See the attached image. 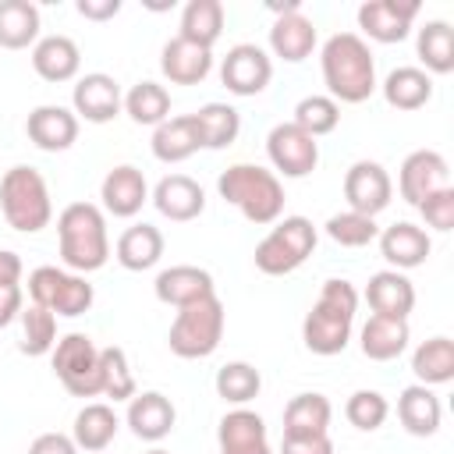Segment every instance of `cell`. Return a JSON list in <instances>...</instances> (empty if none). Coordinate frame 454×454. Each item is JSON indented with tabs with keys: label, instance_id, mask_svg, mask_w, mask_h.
<instances>
[{
	"label": "cell",
	"instance_id": "1",
	"mask_svg": "<svg viewBox=\"0 0 454 454\" xmlns=\"http://www.w3.org/2000/svg\"><path fill=\"white\" fill-rule=\"evenodd\" d=\"M323 82L333 103H365L376 92V60L362 35L337 32L323 43L319 53Z\"/></svg>",
	"mask_w": 454,
	"mask_h": 454
},
{
	"label": "cell",
	"instance_id": "2",
	"mask_svg": "<svg viewBox=\"0 0 454 454\" xmlns=\"http://www.w3.org/2000/svg\"><path fill=\"white\" fill-rule=\"evenodd\" d=\"M355 312H358V291L351 287V280H340V277L326 280L301 323L305 348L312 355H340L351 340Z\"/></svg>",
	"mask_w": 454,
	"mask_h": 454
},
{
	"label": "cell",
	"instance_id": "3",
	"mask_svg": "<svg viewBox=\"0 0 454 454\" xmlns=\"http://www.w3.org/2000/svg\"><path fill=\"white\" fill-rule=\"evenodd\" d=\"M57 238H60V259L74 273L103 270L110 259V238H106V216L96 202H71L57 216Z\"/></svg>",
	"mask_w": 454,
	"mask_h": 454
},
{
	"label": "cell",
	"instance_id": "4",
	"mask_svg": "<svg viewBox=\"0 0 454 454\" xmlns=\"http://www.w3.org/2000/svg\"><path fill=\"white\" fill-rule=\"evenodd\" d=\"M216 192L223 202L238 206L248 223H277L284 213V184L273 170L255 163H234L216 177Z\"/></svg>",
	"mask_w": 454,
	"mask_h": 454
},
{
	"label": "cell",
	"instance_id": "5",
	"mask_svg": "<svg viewBox=\"0 0 454 454\" xmlns=\"http://www.w3.org/2000/svg\"><path fill=\"white\" fill-rule=\"evenodd\" d=\"M0 209H4V220L21 234H39L43 227H50L53 202L43 174L25 163L11 167L0 177Z\"/></svg>",
	"mask_w": 454,
	"mask_h": 454
},
{
	"label": "cell",
	"instance_id": "6",
	"mask_svg": "<svg viewBox=\"0 0 454 454\" xmlns=\"http://www.w3.org/2000/svg\"><path fill=\"white\" fill-rule=\"evenodd\" d=\"M223 323H227L223 301L216 294H209L202 301L177 309L170 333H167V344L177 358H209L223 340Z\"/></svg>",
	"mask_w": 454,
	"mask_h": 454
},
{
	"label": "cell",
	"instance_id": "7",
	"mask_svg": "<svg viewBox=\"0 0 454 454\" xmlns=\"http://www.w3.org/2000/svg\"><path fill=\"white\" fill-rule=\"evenodd\" d=\"M316 227L309 216H284L273 223V231L255 245V270L266 277L294 273L316 248Z\"/></svg>",
	"mask_w": 454,
	"mask_h": 454
},
{
	"label": "cell",
	"instance_id": "8",
	"mask_svg": "<svg viewBox=\"0 0 454 454\" xmlns=\"http://www.w3.org/2000/svg\"><path fill=\"white\" fill-rule=\"evenodd\" d=\"M28 298L53 316H82L92 309L96 291L82 273H67L60 266H35L28 273Z\"/></svg>",
	"mask_w": 454,
	"mask_h": 454
},
{
	"label": "cell",
	"instance_id": "9",
	"mask_svg": "<svg viewBox=\"0 0 454 454\" xmlns=\"http://www.w3.org/2000/svg\"><path fill=\"white\" fill-rule=\"evenodd\" d=\"M53 376L64 383L67 394L74 397H96L103 394L99 380V348L92 344L89 333H67L53 344Z\"/></svg>",
	"mask_w": 454,
	"mask_h": 454
},
{
	"label": "cell",
	"instance_id": "10",
	"mask_svg": "<svg viewBox=\"0 0 454 454\" xmlns=\"http://www.w3.org/2000/svg\"><path fill=\"white\" fill-rule=\"evenodd\" d=\"M266 156L284 177H305L319 163V142L294 121H284L266 135Z\"/></svg>",
	"mask_w": 454,
	"mask_h": 454
},
{
	"label": "cell",
	"instance_id": "11",
	"mask_svg": "<svg viewBox=\"0 0 454 454\" xmlns=\"http://www.w3.org/2000/svg\"><path fill=\"white\" fill-rule=\"evenodd\" d=\"M273 78V60L255 43H238L220 60V82L234 96H259Z\"/></svg>",
	"mask_w": 454,
	"mask_h": 454
},
{
	"label": "cell",
	"instance_id": "12",
	"mask_svg": "<svg viewBox=\"0 0 454 454\" xmlns=\"http://www.w3.org/2000/svg\"><path fill=\"white\" fill-rule=\"evenodd\" d=\"M390 195H394V181H390L383 163L358 160V163L348 167V174H344L348 209H355L362 216H376V213H383L390 206Z\"/></svg>",
	"mask_w": 454,
	"mask_h": 454
},
{
	"label": "cell",
	"instance_id": "13",
	"mask_svg": "<svg viewBox=\"0 0 454 454\" xmlns=\"http://www.w3.org/2000/svg\"><path fill=\"white\" fill-rule=\"evenodd\" d=\"M277 14L273 28H270V50L273 57L287 60V64H301L312 50H316V25L301 14V4H273L270 7Z\"/></svg>",
	"mask_w": 454,
	"mask_h": 454
},
{
	"label": "cell",
	"instance_id": "14",
	"mask_svg": "<svg viewBox=\"0 0 454 454\" xmlns=\"http://www.w3.org/2000/svg\"><path fill=\"white\" fill-rule=\"evenodd\" d=\"M419 18V0H365L358 7V28L372 43H401Z\"/></svg>",
	"mask_w": 454,
	"mask_h": 454
},
{
	"label": "cell",
	"instance_id": "15",
	"mask_svg": "<svg viewBox=\"0 0 454 454\" xmlns=\"http://www.w3.org/2000/svg\"><path fill=\"white\" fill-rule=\"evenodd\" d=\"M71 106H74V117H82L89 124H106V121H114L121 114L124 96H121L117 78H110L103 71H92V74H82L74 82Z\"/></svg>",
	"mask_w": 454,
	"mask_h": 454
},
{
	"label": "cell",
	"instance_id": "16",
	"mask_svg": "<svg viewBox=\"0 0 454 454\" xmlns=\"http://www.w3.org/2000/svg\"><path fill=\"white\" fill-rule=\"evenodd\" d=\"M447 177H450V167L447 160L436 153V149H415L404 156L401 163V174H397V192L404 202L419 206L426 195L447 188Z\"/></svg>",
	"mask_w": 454,
	"mask_h": 454
},
{
	"label": "cell",
	"instance_id": "17",
	"mask_svg": "<svg viewBox=\"0 0 454 454\" xmlns=\"http://www.w3.org/2000/svg\"><path fill=\"white\" fill-rule=\"evenodd\" d=\"M25 131L32 138V145H39L43 153H64L78 138V117H74V110H67L60 103H43L28 114Z\"/></svg>",
	"mask_w": 454,
	"mask_h": 454
},
{
	"label": "cell",
	"instance_id": "18",
	"mask_svg": "<svg viewBox=\"0 0 454 454\" xmlns=\"http://www.w3.org/2000/svg\"><path fill=\"white\" fill-rule=\"evenodd\" d=\"M160 71L170 85H199L213 71V50L174 35L160 50Z\"/></svg>",
	"mask_w": 454,
	"mask_h": 454
},
{
	"label": "cell",
	"instance_id": "19",
	"mask_svg": "<svg viewBox=\"0 0 454 454\" xmlns=\"http://www.w3.org/2000/svg\"><path fill=\"white\" fill-rule=\"evenodd\" d=\"M153 206H156L167 220L188 223V220L202 216V209H206V192H202V184H199L195 177H188V174H167V177H160V184L153 188Z\"/></svg>",
	"mask_w": 454,
	"mask_h": 454
},
{
	"label": "cell",
	"instance_id": "20",
	"mask_svg": "<svg viewBox=\"0 0 454 454\" xmlns=\"http://www.w3.org/2000/svg\"><path fill=\"white\" fill-rule=\"evenodd\" d=\"M153 291H156V298H160L163 305L184 309V305H192V301H202V298L216 294V284H213V273H209V270L181 262V266L163 270V273L156 277Z\"/></svg>",
	"mask_w": 454,
	"mask_h": 454
},
{
	"label": "cell",
	"instance_id": "21",
	"mask_svg": "<svg viewBox=\"0 0 454 454\" xmlns=\"http://www.w3.org/2000/svg\"><path fill=\"white\" fill-rule=\"evenodd\" d=\"M216 443H220V454H273L270 440H266L262 415H255L248 408H234L220 419Z\"/></svg>",
	"mask_w": 454,
	"mask_h": 454
},
{
	"label": "cell",
	"instance_id": "22",
	"mask_svg": "<svg viewBox=\"0 0 454 454\" xmlns=\"http://www.w3.org/2000/svg\"><path fill=\"white\" fill-rule=\"evenodd\" d=\"M99 199H103V209L114 213V216H135L149 202V184H145V177H142L138 167L121 163V167H114L103 177Z\"/></svg>",
	"mask_w": 454,
	"mask_h": 454
},
{
	"label": "cell",
	"instance_id": "23",
	"mask_svg": "<svg viewBox=\"0 0 454 454\" xmlns=\"http://www.w3.org/2000/svg\"><path fill=\"white\" fill-rule=\"evenodd\" d=\"M174 422H177V411H174L170 397L160 390H145V394H135L128 401V426L138 440L160 443L163 436H170Z\"/></svg>",
	"mask_w": 454,
	"mask_h": 454
},
{
	"label": "cell",
	"instance_id": "24",
	"mask_svg": "<svg viewBox=\"0 0 454 454\" xmlns=\"http://www.w3.org/2000/svg\"><path fill=\"white\" fill-rule=\"evenodd\" d=\"M376 238H380V252H383V259L390 262V270H415V266H422V262L429 259V252H433L429 234H426L422 227L408 223V220L390 223V227H387L383 234H376Z\"/></svg>",
	"mask_w": 454,
	"mask_h": 454
},
{
	"label": "cell",
	"instance_id": "25",
	"mask_svg": "<svg viewBox=\"0 0 454 454\" xmlns=\"http://www.w3.org/2000/svg\"><path fill=\"white\" fill-rule=\"evenodd\" d=\"M365 301H369L372 316L408 319V312L415 309V287L401 270H380V273L369 277Z\"/></svg>",
	"mask_w": 454,
	"mask_h": 454
},
{
	"label": "cell",
	"instance_id": "26",
	"mask_svg": "<svg viewBox=\"0 0 454 454\" xmlns=\"http://www.w3.org/2000/svg\"><path fill=\"white\" fill-rule=\"evenodd\" d=\"M32 67L43 82H71L82 67V50L71 35H43L32 46Z\"/></svg>",
	"mask_w": 454,
	"mask_h": 454
},
{
	"label": "cell",
	"instance_id": "27",
	"mask_svg": "<svg viewBox=\"0 0 454 454\" xmlns=\"http://www.w3.org/2000/svg\"><path fill=\"white\" fill-rule=\"evenodd\" d=\"M199 149H202V142H199V128H195L192 114L167 117L163 124L153 128V156L160 163H184Z\"/></svg>",
	"mask_w": 454,
	"mask_h": 454
},
{
	"label": "cell",
	"instance_id": "28",
	"mask_svg": "<svg viewBox=\"0 0 454 454\" xmlns=\"http://www.w3.org/2000/svg\"><path fill=\"white\" fill-rule=\"evenodd\" d=\"M408 340H411L408 319H390V316H369L358 333L362 355L372 362H394L408 348Z\"/></svg>",
	"mask_w": 454,
	"mask_h": 454
},
{
	"label": "cell",
	"instance_id": "29",
	"mask_svg": "<svg viewBox=\"0 0 454 454\" xmlns=\"http://www.w3.org/2000/svg\"><path fill=\"white\" fill-rule=\"evenodd\" d=\"M397 419L401 426L411 433V436H433L440 429V419H443V408H440V397L422 387V383H411L401 390L397 397Z\"/></svg>",
	"mask_w": 454,
	"mask_h": 454
},
{
	"label": "cell",
	"instance_id": "30",
	"mask_svg": "<svg viewBox=\"0 0 454 454\" xmlns=\"http://www.w3.org/2000/svg\"><path fill=\"white\" fill-rule=\"evenodd\" d=\"M117 426H121V422H117V411H114L110 404H103V401H92V404H85V408L74 415L71 440H74L78 450L99 454V450H106V447L114 443Z\"/></svg>",
	"mask_w": 454,
	"mask_h": 454
},
{
	"label": "cell",
	"instance_id": "31",
	"mask_svg": "<svg viewBox=\"0 0 454 454\" xmlns=\"http://www.w3.org/2000/svg\"><path fill=\"white\" fill-rule=\"evenodd\" d=\"M114 252H117V262L124 270H131V273L153 270L160 262V255H163V234L153 223H135V227H128L117 238V248Z\"/></svg>",
	"mask_w": 454,
	"mask_h": 454
},
{
	"label": "cell",
	"instance_id": "32",
	"mask_svg": "<svg viewBox=\"0 0 454 454\" xmlns=\"http://www.w3.org/2000/svg\"><path fill=\"white\" fill-rule=\"evenodd\" d=\"M333 404L323 394H294L284 408V436H319L330 429Z\"/></svg>",
	"mask_w": 454,
	"mask_h": 454
},
{
	"label": "cell",
	"instance_id": "33",
	"mask_svg": "<svg viewBox=\"0 0 454 454\" xmlns=\"http://www.w3.org/2000/svg\"><path fill=\"white\" fill-rule=\"evenodd\" d=\"M39 43V7L28 0H0V46L25 50Z\"/></svg>",
	"mask_w": 454,
	"mask_h": 454
},
{
	"label": "cell",
	"instance_id": "34",
	"mask_svg": "<svg viewBox=\"0 0 454 454\" xmlns=\"http://www.w3.org/2000/svg\"><path fill=\"white\" fill-rule=\"evenodd\" d=\"M383 99L394 110H419L433 99V78L422 67H394L383 78Z\"/></svg>",
	"mask_w": 454,
	"mask_h": 454
},
{
	"label": "cell",
	"instance_id": "35",
	"mask_svg": "<svg viewBox=\"0 0 454 454\" xmlns=\"http://www.w3.org/2000/svg\"><path fill=\"white\" fill-rule=\"evenodd\" d=\"M411 372L422 387H440L454 380V340L450 337H429L411 355Z\"/></svg>",
	"mask_w": 454,
	"mask_h": 454
},
{
	"label": "cell",
	"instance_id": "36",
	"mask_svg": "<svg viewBox=\"0 0 454 454\" xmlns=\"http://www.w3.org/2000/svg\"><path fill=\"white\" fill-rule=\"evenodd\" d=\"M192 117H195L202 149H227L241 131V114L231 103H206Z\"/></svg>",
	"mask_w": 454,
	"mask_h": 454
},
{
	"label": "cell",
	"instance_id": "37",
	"mask_svg": "<svg viewBox=\"0 0 454 454\" xmlns=\"http://www.w3.org/2000/svg\"><path fill=\"white\" fill-rule=\"evenodd\" d=\"M223 32V4L220 0H188L181 11V39L199 43L206 50H213V43Z\"/></svg>",
	"mask_w": 454,
	"mask_h": 454
},
{
	"label": "cell",
	"instance_id": "38",
	"mask_svg": "<svg viewBox=\"0 0 454 454\" xmlns=\"http://www.w3.org/2000/svg\"><path fill=\"white\" fill-rule=\"evenodd\" d=\"M419 60L426 64V74H450L454 71V28L447 21H426L415 39Z\"/></svg>",
	"mask_w": 454,
	"mask_h": 454
},
{
	"label": "cell",
	"instance_id": "39",
	"mask_svg": "<svg viewBox=\"0 0 454 454\" xmlns=\"http://www.w3.org/2000/svg\"><path fill=\"white\" fill-rule=\"evenodd\" d=\"M124 114L135 121V124H163L170 117V92L160 85V82H138L128 89L124 96Z\"/></svg>",
	"mask_w": 454,
	"mask_h": 454
},
{
	"label": "cell",
	"instance_id": "40",
	"mask_svg": "<svg viewBox=\"0 0 454 454\" xmlns=\"http://www.w3.org/2000/svg\"><path fill=\"white\" fill-rule=\"evenodd\" d=\"M99 380H103V394L114 397V401H131L138 394L135 387V372L128 365V355L124 348L110 344V348H99Z\"/></svg>",
	"mask_w": 454,
	"mask_h": 454
},
{
	"label": "cell",
	"instance_id": "41",
	"mask_svg": "<svg viewBox=\"0 0 454 454\" xmlns=\"http://www.w3.org/2000/svg\"><path fill=\"white\" fill-rule=\"evenodd\" d=\"M213 387H216V394H220L223 401H231V404H248V401L262 390V376H259V369L248 365V362H227V365L216 369Z\"/></svg>",
	"mask_w": 454,
	"mask_h": 454
},
{
	"label": "cell",
	"instance_id": "42",
	"mask_svg": "<svg viewBox=\"0 0 454 454\" xmlns=\"http://www.w3.org/2000/svg\"><path fill=\"white\" fill-rule=\"evenodd\" d=\"M53 344H57V316L43 305L21 309V351L39 358V355H50Z\"/></svg>",
	"mask_w": 454,
	"mask_h": 454
},
{
	"label": "cell",
	"instance_id": "43",
	"mask_svg": "<svg viewBox=\"0 0 454 454\" xmlns=\"http://www.w3.org/2000/svg\"><path fill=\"white\" fill-rule=\"evenodd\" d=\"M326 234H330V241H337L340 248H362V245L376 241L380 227H376L372 216H362V213H355V209H344V213H333V216L326 220Z\"/></svg>",
	"mask_w": 454,
	"mask_h": 454
},
{
	"label": "cell",
	"instance_id": "44",
	"mask_svg": "<svg viewBox=\"0 0 454 454\" xmlns=\"http://www.w3.org/2000/svg\"><path fill=\"white\" fill-rule=\"evenodd\" d=\"M301 131H309L312 138L319 135H330L337 124H340V106L330 99V96H305L298 106H294V117H291Z\"/></svg>",
	"mask_w": 454,
	"mask_h": 454
},
{
	"label": "cell",
	"instance_id": "45",
	"mask_svg": "<svg viewBox=\"0 0 454 454\" xmlns=\"http://www.w3.org/2000/svg\"><path fill=\"white\" fill-rule=\"evenodd\" d=\"M344 415H348V422H351L355 429L372 433V429H380V426L387 422L390 404H387V397H383L380 390H355V394L348 397V404H344Z\"/></svg>",
	"mask_w": 454,
	"mask_h": 454
},
{
	"label": "cell",
	"instance_id": "46",
	"mask_svg": "<svg viewBox=\"0 0 454 454\" xmlns=\"http://www.w3.org/2000/svg\"><path fill=\"white\" fill-rule=\"evenodd\" d=\"M415 209L422 213V220H426L433 231H450V227H454V188L447 184V188L426 195Z\"/></svg>",
	"mask_w": 454,
	"mask_h": 454
},
{
	"label": "cell",
	"instance_id": "47",
	"mask_svg": "<svg viewBox=\"0 0 454 454\" xmlns=\"http://www.w3.org/2000/svg\"><path fill=\"white\" fill-rule=\"evenodd\" d=\"M280 454H333V440H330V433H319V436H284L280 440Z\"/></svg>",
	"mask_w": 454,
	"mask_h": 454
},
{
	"label": "cell",
	"instance_id": "48",
	"mask_svg": "<svg viewBox=\"0 0 454 454\" xmlns=\"http://www.w3.org/2000/svg\"><path fill=\"white\" fill-rule=\"evenodd\" d=\"M28 454H78L74 440L64 436V433H39L32 443H28Z\"/></svg>",
	"mask_w": 454,
	"mask_h": 454
},
{
	"label": "cell",
	"instance_id": "49",
	"mask_svg": "<svg viewBox=\"0 0 454 454\" xmlns=\"http://www.w3.org/2000/svg\"><path fill=\"white\" fill-rule=\"evenodd\" d=\"M21 316V284H0V330Z\"/></svg>",
	"mask_w": 454,
	"mask_h": 454
},
{
	"label": "cell",
	"instance_id": "50",
	"mask_svg": "<svg viewBox=\"0 0 454 454\" xmlns=\"http://www.w3.org/2000/svg\"><path fill=\"white\" fill-rule=\"evenodd\" d=\"M74 11L82 18H89V21H106V18H114L121 11V0H78Z\"/></svg>",
	"mask_w": 454,
	"mask_h": 454
},
{
	"label": "cell",
	"instance_id": "51",
	"mask_svg": "<svg viewBox=\"0 0 454 454\" xmlns=\"http://www.w3.org/2000/svg\"><path fill=\"white\" fill-rule=\"evenodd\" d=\"M21 280V259L18 252L0 248V284H18Z\"/></svg>",
	"mask_w": 454,
	"mask_h": 454
},
{
	"label": "cell",
	"instance_id": "52",
	"mask_svg": "<svg viewBox=\"0 0 454 454\" xmlns=\"http://www.w3.org/2000/svg\"><path fill=\"white\" fill-rule=\"evenodd\" d=\"M145 454H170V450H163V447H153V450H145Z\"/></svg>",
	"mask_w": 454,
	"mask_h": 454
}]
</instances>
